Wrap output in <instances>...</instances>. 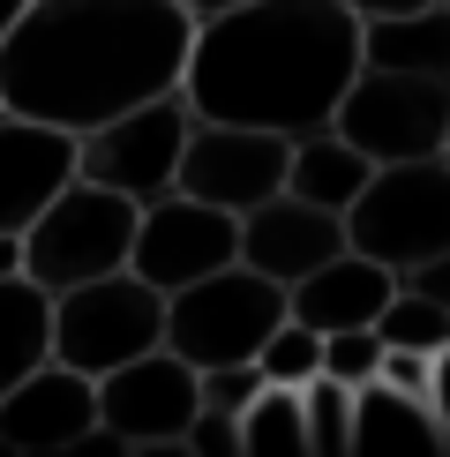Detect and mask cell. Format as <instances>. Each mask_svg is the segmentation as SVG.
<instances>
[{
  "instance_id": "1",
  "label": "cell",
  "mask_w": 450,
  "mask_h": 457,
  "mask_svg": "<svg viewBox=\"0 0 450 457\" xmlns=\"http://www.w3.org/2000/svg\"><path fill=\"white\" fill-rule=\"evenodd\" d=\"M188 30L196 23L180 0H23L0 37V112L83 136L158 90H180Z\"/></svg>"
},
{
  "instance_id": "2",
  "label": "cell",
  "mask_w": 450,
  "mask_h": 457,
  "mask_svg": "<svg viewBox=\"0 0 450 457\" xmlns=\"http://www.w3.org/2000/svg\"><path fill=\"white\" fill-rule=\"evenodd\" d=\"M361 68V15L338 0H233L203 15L180 53V98L196 120L300 136L323 128Z\"/></svg>"
},
{
  "instance_id": "3",
  "label": "cell",
  "mask_w": 450,
  "mask_h": 457,
  "mask_svg": "<svg viewBox=\"0 0 450 457\" xmlns=\"http://www.w3.org/2000/svg\"><path fill=\"white\" fill-rule=\"evenodd\" d=\"M346 247L368 262H383L390 278L412 262L450 255V158H405V165H375L361 180V195L338 211Z\"/></svg>"
},
{
  "instance_id": "4",
  "label": "cell",
  "mask_w": 450,
  "mask_h": 457,
  "mask_svg": "<svg viewBox=\"0 0 450 457\" xmlns=\"http://www.w3.org/2000/svg\"><path fill=\"white\" fill-rule=\"evenodd\" d=\"M278 322H286V285L255 278L248 262H218L180 293H165V353H180L196 375L233 368V360H255Z\"/></svg>"
},
{
  "instance_id": "5",
  "label": "cell",
  "mask_w": 450,
  "mask_h": 457,
  "mask_svg": "<svg viewBox=\"0 0 450 457\" xmlns=\"http://www.w3.org/2000/svg\"><path fill=\"white\" fill-rule=\"evenodd\" d=\"M330 128L368 165L405 158H450V75H405V68H353L338 90Z\"/></svg>"
},
{
  "instance_id": "6",
  "label": "cell",
  "mask_w": 450,
  "mask_h": 457,
  "mask_svg": "<svg viewBox=\"0 0 450 457\" xmlns=\"http://www.w3.org/2000/svg\"><path fill=\"white\" fill-rule=\"evenodd\" d=\"M150 345H165V293L143 285L136 270H105V278H83L68 293H53L46 353L61 368L98 383L105 368H121V360H136Z\"/></svg>"
},
{
  "instance_id": "7",
  "label": "cell",
  "mask_w": 450,
  "mask_h": 457,
  "mask_svg": "<svg viewBox=\"0 0 450 457\" xmlns=\"http://www.w3.org/2000/svg\"><path fill=\"white\" fill-rule=\"evenodd\" d=\"M128 233H136V203L105 195V187H90V180H68L61 195L15 233L23 278L46 285V293H68V285H83V278L128 270Z\"/></svg>"
},
{
  "instance_id": "8",
  "label": "cell",
  "mask_w": 450,
  "mask_h": 457,
  "mask_svg": "<svg viewBox=\"0 0 450 457\" xmlns=\"http://www.w3.org/2000/svg\"><path fill=\"white\" fill-rule=\"evenodd\" d=\"M188 120H196V112H188L180 90H158V98H143V105L112 112V120H98V128H83V136H75V180H90V187H105V195H121V203L143 211L150 195L173 187Z\"/></svg>"
},
{
  "instance_id": "9",
  "label": "cell",
  "mask_w": 450,
  "mask_h": 457,
  "mask_svg": "<svg viewBox=\"0 0 450 457\" xmlns=\"http://www.w3.org/2000/svg\"><path fill=\"white\" fill-rule=\"evenodd\" d=\"M196 420V368L180 353L150 345L98 375V443L112 450H180Z\"/></svg>"
},
{
  "instance_id": "10",
  "label": "cell",
  "mask_w": 450,
  "mask_h": 457,
  "mask_svg": "<svg viewBox=\"0 0 450 457\" xmlns=\"http://www.w3.org/2000/svg\"><path fill=\"white\" fill-rule=\"evenodd\" d=\"M173 187L196 195V203H211V211H225V218H240V211H255L262 195L286 187V136L240 128V120H188Z\"/></svg>"
},
{
  "instance_id": "11",
  "label": "cell",
  "mask_w": 450,
  "mask_h": 457,
  "mask_svg": "<svg viewBox=\"0 0 450 457\" xmlns=\"http://www.w3.org/2000/svg\"><path fill=\"white\" fill-rule=\"evenodd\" d=\"M218 262H233V218H225V211L180 195V187H165V195H150L143 211H136V233H128V270H136L143 285L180 293L188 278L218 270Z\"/></svg>"
},
{
  "instance_id": "12",
  "label": "cell",
  "mask_w": 450,
  "mask_h": 457,
  "mask_svg": "<svg viewBox=\"0 0 450 457\" xmlns=\"http://www.w3.org/2000/svg\"><path fill=\"white\" fill-rule=\"evenodd\" d=\"M83 443H98V383L90 375H75L46 353L30 375H15L0 390V450L53 457V450H83Z\"/></svg>"
},
{
  "instance_id": "13",
  "label": "cell",
  "mask_w": 450,
  "mask_h": 457,
  "mask_svg": "<svg viewBox=\"0 0 450 457\" xmlns=\"http://www.w3.org/2000/svg\"><path fill=\"white\" fill-rule=\"evenodd\" d=\"M338 247H346V225H338V211H315V203H300V195H262L255 211H240L233 218V262H248L255 278H271V285H293V278H308L315 262H330Z\"/></svg>"
},
{
  "instance_id": "14",
  "label": "cell",
  "mask_w": 450,
  "mask_h": 457,
  "mask_svg": "<svg viewBox=\"0 0 450 457\" xmlns=\"http://www.w3.org/2000/svg\"><path fill=\"white\" fill-rule=\"evenodd\" d=\"M75 180V136L23 112H0V233H23Z\"/></svg>"
},
{
  "instance_id": "15",
  "label": "cell",
  "mask_w": 450,
  "mask_h": 457,
  "mask_svg": "<svg viewBox=\"0 0 450 457\" xmlns=\"http://www.w3.org/2000/svg\"><path fill=\"white\" fill-rule=\"evenodd\" d=\"M450 443V420L443 405L412 397L383 375H368L353 390V428H346V457H436Z\"/></svg>"
},
{
  "instance_id": "16",
  "label": "cell",
  "mask_w": 450,
  "mask_h": 457,
  "mask_svg": "<svg viewBox=\"0 0 450 457\" xmlns=\"http://www.w3.org/2000/svg\"><path fill=\"white\" fill-rule=\"evenodd\" d=\"M383 300H390V270L368 262V255H353V247H338L330 262H315L308 278L286 285V315L308 322L315 337L323 330H368Z\"/></svg>"
},
{
  "instance_id": "17",
  "label": "cell",
  "mask_w": 450,
  "mask_h": 457,
  "mask_svg": "<svg viewBox=\"0 0 450 457\" xmlns=\"http://www.w3.org/2000/svg\"><path fill=\"white\" fill-rule=\"evenodd\" d=\"M361 68L450 75V0L398 8V15H361Z\"/></svg>"
},
{
  "instance_id": "18",
  "label": "cell",
  "mask_w": 450,
  "mask_h": 457,
  "mask_svg": "<svg viewBox=\"0 0 450 457\" xmlns=\"http://www.w3.org/2000/svg\"><path fill=\"white\" fill-rule=\"evenodd\" d=\"M375 173V165L353 150L338 128H300V136H286V195L315 203V211H346L353 195H361V180Z\"/></svg>"
},
{
  "instance_id": "19",
  "label": "cell",
  "mask_w": 450,
  "mask_h": 457,
  "mask_svg": "<svg viewBox=\"0 0 450 457\" xmlns=\"http://www.w3.org/2000/svg\"><path fill=\"white\" fill-rule=\"evenodd\" d=\"M46 322H53V293L46 285H30L23 270L0 278V390L46 360Z\"/></svg>"
},
{
  "instance_id": "20",
  "label": "cell",
  "mask_w": 450,
  "mask_h": 457,
  "mask_svg": "<svg viewBox=\"0 0 450 457\" xmlns=\"http://www.w3.org/2000/svg\"><path fill=\"white\" fill-rule=\"evenodd\" d=\"M368 330L383 337V353H450V300L390 278V300L375 308Z\"/></svg>"
},
{
  "instance_id": "21",
  "label": "cell",
  "mask_w": 450,
  "mask_h": 457,
  "mask_svg": "<svg viewBox=\"0 0 450 457\" xmlns=\"http://www.w3.org/2000/svg\"><path fill=\"white\" fill-rule=\"evenodd\" d=\"M233 435H240V457H308V443H300V390L255 383V397L233 412Z\"/></svg>"
},
{
  "instance_id": "22",
  "label": "cell",
  "mask_w": 450,
  "mask_h": 457,
  "mask_svg": "<svg viewBox=\"0 0 450 457\" xmlns=\"http://www.w3.org/2000/svg\"><path fill=\"white\" fill-rule=\"evenodd\" d=\"M346 428H353V390L330 383V375H308L300 383V443H308V457H346Z\"/></svg>"
},
{
  "instance_id": "23",
  "label": "cell",
  "mask_w": 450,
  "mask_h": 457,
  "mask_svg": "<svg viewBox=\"0 0 450 457\" xmlns=\"http://www.w3.org/2000/svg\"><path fill=\"white\" fill-rule=\"evenodd\" d=\"M315 360H323V337H315L308 322H293V315H286V322H278V330L255 345V375H262V383L300 390V383L315 375Z\"/></svg>"
},
{
  "instance_id": "24",
  "label": "cell",
  "mask_w": 450,
  "mask_h": 457,
  "mask_svg": "<svg viewBox=\"0 0 450 457\" xmlns=\"http://www.w3.org/2000/svg\"><path fill=\"white\" fill-rule=\"evenodd\" d=\"M375 368H383V337H375V330H323V360H315V375L361 390Z\"/></svg>"
},
{
  "instance_id": "25",
  "label": "cell",
  "mask_w": 450,
  "mask_h": 457,
  "mask_svg": "<svg viewBox=\"0 0 450 457\" xmlns=\"http://www.w3.org/2000/svg\"><path fill=\"white\" fill-rule=\"evenodd\" d=\"M383 383H398L412 397H428V405H443V375H450V353H383Z\"/></svg>"
},
{
  "instance_id": "26",
  "label": "cell",
  "mask_w": 450,
  "mask_h": 457,
  "mask_svg": "<svg viewBox=\"0 0 450 457\" xmlns=\"http://www.w3.org/2000/svg\"><path fill=\"white\" fill-rule=\"evenodd\" d=\"M180 450H196V457H240L233 412H211V405H196V420H188V435H180Z\"/></svg>"
},
{
  "instance_id": "27",
  "label": "cell",
  "mask_w": 450,
  "mask_h": 457,
  "mask_svg": "<svg viewBox=\"0 0 450 457\" xmlns=\"http://www.w3.org/2000/svg\"><path fill=\"white\" fill-rule=\"evenodd\" d=\"M338 8H353V15H398V8H428V0H338Z\"/></svg>"
},
{
  "instance_id": "28",
  "label": "cell",
  "mask_w": 450,
  "mask_h": 457,
  "mask_svg": "<svg viewBox=\"0 0 450 457\" xmlns=\"http://www.w3.org/2000/svg\"><path fill=\"white\" fill-rule=\"evenodd\" d=\"M23 270V247H15V233H0V278H15Z\"/></svg>"
},
{
  "instance_id": "29",
  "label": "cell",
  "mask_w": 450,
  "mask_h": 457,
  "mask_svg": "<svg viewBox=\"0 0 450 457\" xmlns=\"http://www.w3.org/2000/svg\"><path fill=\"white\" fill-rule=\"evenodd\" d=\"M188 8V23H203V15H218V8H233V0H180Z\"/></svg>"
},
{
  "instance_id": "30",
  "label": "cell",
  "mask_w": 450,
  "mask_h": 457,
  "mask_svg": "<svg viewBox=\"0 0 450 457\" xmlns=\"http://www.w3.org/2000/svg\"><path fill=\"white\" fill-rule=\"evenodd\" d=\"M23 15V0H0V37H8V23Z\"/></svg>"
}]
</instances>
